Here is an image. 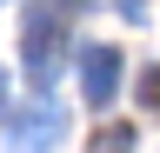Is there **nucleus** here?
Listing matches in <instances>:
<instances>
[{"label": "nucleus", "instance_id": "obj_2", "mask_svg": "<svg viewBox=\"0 0 160 153\" xmlns=\"http://www.w3.org/2000/svg\"><path fill=\"white\" fill-rule=\"evenodd\" d=\"M120 47H80V93H87V107H107L120 93Z\"/></svg>", "mask_w": 160, "mask_h": 153}, {"label": "nucleus", "instance_id": "obj_5", "mask_svg": "<svg viewBox=\"0 0 160 153\" xmlns=\"http://www.w3.org/2000/svg\"><path fill=\"white\" fill-rule=\"evenodd\" d=\"M140 107H160V73H153V67L140 73Z\"/></svg>", "mask_w": 160, "mask_h": 153}, {"label": "nucleus", "instance_id": "obj_1", "mask_svg": "<svg viewBox=\"0 0 160 153\" xmlns=\"http://www.w3.org/2000/svg\"><path fill=\"white\" fill-rule=\"evenodd\" d=\"M60 47H67V13H60V0H33L27 33H20V53H27V80L40 93H47L53 73H60Z\"/></svg>", "mask_w": 160, "mask_h": 153}, {"label": "nucleus", "instance_id": "obj_4", "mask_svg": "<svg viewBox=\"0 0 160 153\" xmlns=\"http://www.w3.org/2000/svg\"><path fill=\"white\" fill-rule=\"evenodd\" d=\"M87 153H133V127H127V120H107V127L93 133Z\"/></svg>", "mask_w": 160, "mask_h": 153}, {"label": "nucleus", "instance_id": "obj_6", "mask_svg": "<svg viewBox=\"0 0 160 153\" xmlns=\"http://www.w3.org/2000/svg\"><path fill=\"white\" fill-rule=\"evenodd\" d=\"M0 113H13V107H7V73H0Z\"/></svg>", "mask_w": 160, "mask_h": 153}, {"label": "nucleus", "instance_id": "obj_3", "mask_svg": "<svg viewBox=\"0 0 160 153\" xmlns=\"http://www.w3.org/2000/svg\"><path fill=\"white\" fill-rule=\"evenodd\" d=\"M7 133H13V153H40V146H53V140H60V107L40 100V107H27V113H7Z\"/></svg>", "mask_w": 160, "mask_h": 153}]
</instances>
